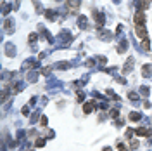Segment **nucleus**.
<instances>
[{
  "label": "nucleus",
  "instance_id": "nucleus-1",
  "mask_svg": "<svg viewBox=\"0 0 152 151\" xmlns=\"http://www.w3.org/2000/svg\"><path fill=\"white\" fill-rule=\"evenodd\" d=\"M130 118H131V120H140V115H138V113H131Z\"/></svg>",
  "mask_w": 152,
  "mask_h": 151
}]
</instances>
